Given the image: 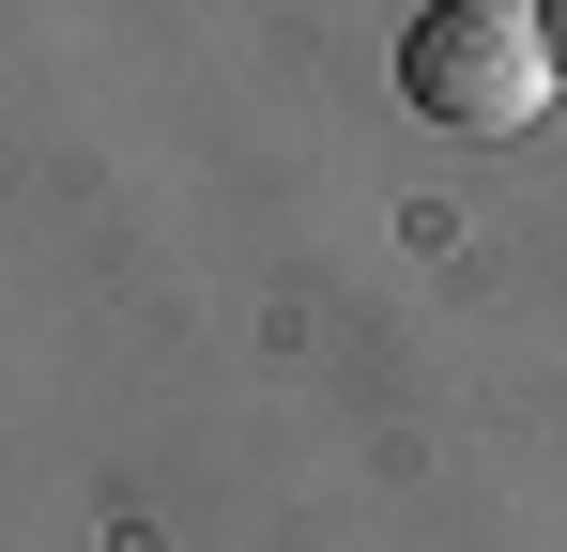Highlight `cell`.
<instances>
[{"label":"cell","instance_id":"6da1fadb","mask_svg":"<svg viewBox=\"0 0 567 552\" xmlns=\"http://www.w3.org/2000/svg\"><path fill=\"white\" fill-rule=\"evenodd\" d=\"M399 92H414V123H445V139H522L537 92H553V31H537L522 0H430V16L399 31Z\"/></svg>","mask_w":567,"mask_h":552},{"label":"cell","instance_id":"7a4b0ae2","mask_svg":"<svg viewBox=\"0 0 567 552\" xmlns=\"http://www.w3.org/2000/svg\"><path fill=\"white\" fill-rule=\"evenodd\" d=\"M537 31H553V78H567V0H537Z\"/></svg>","mask_w":567,"mask_h":552}]
</instances>
